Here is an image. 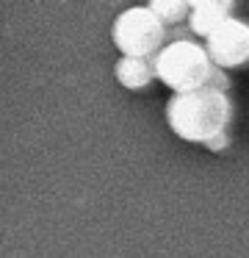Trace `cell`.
Here are the masks:
<instances>
[{"instance_id":"6","label":"cell","mask_w":249,"mask_h":258,"mask_svg":"<svg viewBox=\"0 0 249 258\" xmlns=\"http://www.w3.org/2000/svg\"><path fill=\"white\" fill-rule=\"evenodd\" d=\"M114 75L125 89H147L149 84L155 81V67L152 58H127L119 56L114 67Z\"/></svg>"},{"instance_id":"3","label":"cell","mask_w":249,"mask_h":258,"mask_svg":"<svg viewBox=\"0 0 249 258\" xmlns=\"http://www.w3.org/2000/svg\"><path fill=\"white\" fill-rule=\"evenodd\" d=\"M111 39L119 56L155 58L166 45V25L149 12V6H133L114 20Z\"/></svg>"},{"instance_id":"2","label":"cell","mask_w":249,"mask_h":258,"mask_svg":"<svg viewBox=\"0 0 249 258\" xmlns=\"http://www.w3.org/2000/svg\"><path fill=\"white\" fill-rule=\"evenodd\" d=\"M155 78L163 86H169L172 95H186V92L208 86L213 75V61H210L205 45L194 42H166L163 50L152 58Z\"/></svg>"},{"instance_id":"5","label":"cell","mask_w":249,"mask_h":258,"mask_svg":"<svg viewBox=\"0 0 249 258\" xmlns=\"http://www.w3.org/2000/svg\"><path fill=\"white\" fill-rule=\"evenodd\" d=\"M232 12H235L232 0H191L188 28L197 39H208L221 23L232 17Z\"/></svg>"},{"instance_id":"9","label":"cell","mask_w":249,"mask_h":258,"mask_svg":"<svg viewBox=\"0 0 249 258\" xmlns=\"http://www.w3.org/2000/svg\"><path fill=\"white\" fill-rule=\"evenodd\" d=\"M208 147L210 153H221V150H227V147H230V134H221V136H216L213 142H208Z\"/></svg>"},{"instance_id":"8","label":"cell","mask_w":249,"mask_h":258,"mask_svg":"<svg viewBox=\"0 0 249 258\" xmlns=\"http://www.w3.org/2000/svg\"><path fill=\"white\" fill-rule=\"evenodd\" d=\"M208 86H210V89H219V92H227V89H230V78H227V70L213 67V75H210Z\"/></svg>"},{"instance_id":"1","label":"cell","mask_w":249,"mask_h":258,"mask_svg":"<svg viewBox=\"0 0 249 258\" xmlns=\"http://www.w3.org/2000/svg\"><path fill=\"white\" fill-rule=\"evenodd\" d=\"M232 122V100L227 92L202 89L172 95L166 103V125L172 134L191 145H208L216 136L227 134Z\"/></svg>"},{"instance_id":"7","label":"cell","mask_w":249,"mask_h":258,"mask_svg":"<svg viewBox=\"0 0 249 258\" xmlns=\"http://www.w3.org/2000/svg\"><path fill=\"white\" fill-rule=\"evenodd\" d=\"M149 12L166 25V31H169V28H175V25L188 23L191 0H149Z\"/></svg>"},{"instance_id":"4","label":"cell","mask_w":249,"mask_h":258,"mask_svg":"<svg viewBox=\"0 0 249 258\" xmlns=\"http://www.w3.org/2000/svg\"><path fill=\"white\" fill-rule=\"evenodd\" d=\"M205 50H208L213 67H221L227 73L246 67L249 64V23L232 14L227 23H221L205 39Z\"/></svg>"}]
</instances>
